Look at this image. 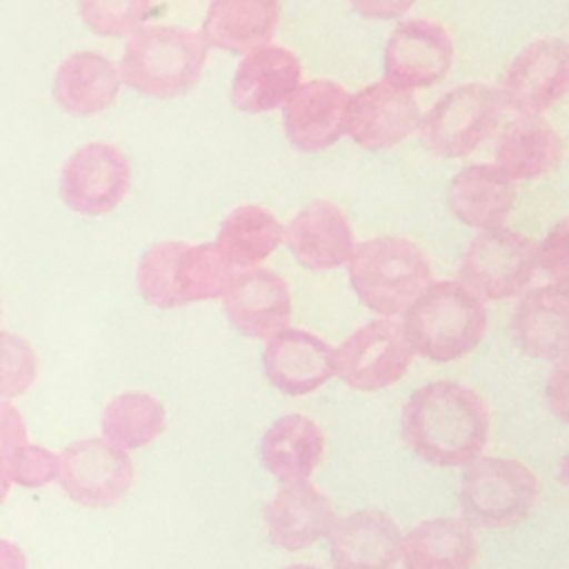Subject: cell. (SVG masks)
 Masks as SVG:
<instances>
[{
  "label": "cell",
  "instance_id": "5",
  "mask_svg": "<svg viewBox=\"0 0 569 569\" xmlns=\"http://www.w3.org/2000/svg\"><path fill=\"white\" fill-rule=\"evenodd\" d=\"M538 498V478L511 458L478 456L458 487V507L469 527L505 529L520 525Z\"/></svg>",
  "mask_w": 569,
  "mask_h": 569
},
{
  "label": "cell",
  "instance_id": "26",
  "mask_svg": "<svg viewBox=\"0 0 569 569\" xmlns=\"http://www.w3.org/2000/svg\"><path fill=\"white\" fill-rule=\"evenodd\" d=\"M322 451V429L302 413H287L273 420L258 445L262 467L282 485L309 480Z\"/></svg>",
  "mask_w": 569,
  "mask_h": 569
},
{
  "label": "cell",
  "instance_id": "27",
  "mask_svg": "<svg viewBox=\"0 0 569 569\" xmlns=\"http://www.w3.org/2000/svg\"><path fill=\"white\" fill-rule=\"evenodd\" d=\"M400 556L405 569H471L478 540L462 518L436 516L402 536Z\"/></svg>",
  "mask_w": 569,
  "mask_h": 569
},
{
  "label": "cell",
  "instance_id": "22",
  "mask_svg": "<svg viewBox=\"0 0 569 569\" xmlns=\"http://www.w3.org/2000/svg\"><path fill=\"white\" fill-rule=\"evenodd\" d=\"M280 11L278 0H213L202 18L200 36L207 47L247 56L271 44Z\"/></svg>",
  "mask_w": 569,
  "mask_h": 569
},
{
  "label": "cell",
  "instance_id": "34",
  "mask_svg": "<svg viewBox=\"0 0 569 569\" xmlns=\"http://www.w3.org/2000/svg\"><path fill=\"white\" fill-rule=\"evenodd\" d=\"M0 467L9 482L22 487H42L58 478V456L51 449L31 442H24L0 458Z\"/></svg>",
  "mask_w": 569,
  "mask_h": 569
},
{
  "label": "cell",
  "instance_id": "31",
  "mask_svg": "<svg viewBox=\"0 0 569 569\" xmlns=\"http://www.w3.org/2000/svg\"><path fill=\"white\" fill-rule=\"evenodd\" d=\"M182 247L184 242L162 240L142 251L136 269V284L149 305L160 309H173L182 305L176 282V264Z\"/></svg>",
  "mask_w": 569,
  "mask_h": 569
},
{
  "label": "cell",
  "instance_id": "25",
  "mask_svg": "<svg viewBox=\"0 0 569 569\" xmlns=\"http://www.w3.org/2000/svg\"><path fill=\"white\" fill-rule=\"evenodd\" d=\"M120 89L118 67L100 51L69 53L53 71L51 93L73 116H91L107 109Z\"/></svg>",
  "mask_w": 569,
  "mask_h": 569
},
{
  "label": "cell",
  "instance_id": "37",
  "mask_svg": "<svg viewBox=\"0 0 569 569\" xmlns=\"http://www.w3.org/2000/svg\"><path fill=\"white\" fill-rule=\"evenodd\" d=\"M545 391H547V402L551 411L560 420H567V358L558 360L556 367L549 371Z\"/></svg>",
  "mask_w": 569,
  "mask_h": 569
},
{
  "label": "cell",
  "instance_id": "8",
  "mask_svg": "<svg viewBox=\"0 0 569 569\" xmlns=\"http://www.w3.org/2000/svg\"><path fill=\"white\" fill-rule=\"evenodd\" d=\"M413 360L402 327L393 318H373L333 349V373L358 391H378L398 382Z\"/></svg>",
  "mask_w": 569,
  "mask_h": 569
},
{
  "label": "cell",
  "instance_id": "41",
  "mask_svg": "<svg viewBox=\"0 0 569 569\" xmlns=\"http://www.w3.org/2000/svg\"><path fill=\"white\" fill-rule=\"evenodd\" d=\"M284 569H320V567H316V565H289Z\"/></svg>",
  "mask_w": 569,
  "mask_h": 569
},
{
  "label": "cell",
  "instance_id": "9",
  "mask_svg": "<svg viewBox=\"0 0 569 569\" xmlns=\"http://www.w3.org/2000/svg\"><path fill=\"white\" fill-rule=\"evenodd\" d=\"M131 187V162L111 142H87L62 164L58 191L67 207L84 216L111 211Z\"/></svg>",
  "mask_w": 569,
  "mask_h": 569
},
{
  "label": "cell",
  "instance_id": "19",
  "mask_svg": "<svg viewBox=\"0 0 569 569\" xmlns=\"http://www.w3.org/2000/svg\"><path fill=\"white\" fill-rule=\"evenodd\" d=\"M267 538L284 551H300L327 538L336 522L329 498L309 480L287 482L262 507Z\"/></svg>",
  "mask_w": 569,
  "mask_h": 569
},
{
  "label": "cell",
  "instance_id": "12",
  "mask_svg": "<svg viewBox=\"0 0 569 569\" xmlns=\"http://www.w3.org/2000/svg\"><path fill=\"white\" fill-rule=\"evenodd\" d=\"M453 62L449 31L429 18H407L391 31L382 56V80L413 91L447 76Z\"/></svg>",
  "mask_w": 569,
  "mask_h": 569
},
{
  "label": "cell",
  "instance_id": "15",
  "mask_svg": "<svg viewBox=\"0 0 569 569\" xmlns=\"http://www.w3.org/2000/svg\"><path fill=\"white\" fill-rule=\"evenodd\" d=\"M509 333L531 358L558 362L569 349V287L547 282L522 291L509 316Z\"/></svg>",
  "mask_w": 569,
  "mask_h": 569
},
{
  "label": "cell",
  "instance_id": "10",
  "mask_svg": "<svg viewBox=\"0 0 569 569\" xmlns=\"http://www.w3.org/2000/svg\"><path fill=\"white\" fill-rule=\"evenodd\" d=\"M136 469L127 451L104 438H82L58 456V482L84 507H111L131 489Z\"/></svg>",
  "mask_w": 569,
  "mask_h": 569
},
{
  "label": "cell",
  "instance_id": "30",
  "mask_svg": "<svg viewBox=\"0 0 569 569\" xmlns=\"http://www.w3.org/2000/svg\"><path fill=\"white\" fill-rule=\"evenodd\" d=\"M238 269H233L216 249L213 242L187 244L182 247L176 264V282L182 305L193 300L222 298L224 289L233 280Z\"/></svg>",
  "mask_w": 569,
  "mask_h": 569
},
{
  "label": "cell",
  "instance_id": "32",
  "mask_svg": "<svg viewBox=\"0 0 569 569\" xmlns=\"http://www.w3.org/2000/svg\"><path fill=\"white\" fill-rule=\"evenodd\" d=\"M156 11L149 0H80L78 13L98 36H131Z\"/></svg>",
  "mask_w": 569,
  "mask_h": 569
},
{
  "label": "cell",
  "instance_id": "23",
  "mask_svg": "<svg viewBox=\"0 0 569 569\" xmlns=\"http://www.w3.org/2000/svg\"><path fill=\"white\" fill-rule=\"evenodd\" d=\"M516 202V184L489 162H473L453 173L447 187L449 211L476 229L505 227Z\"/></svg>",
  "mask_w": 569,
  "mask_h": 569
},
{
  "label": "cell",
  "instance_id": "14",
  "mask_svg": "<svg viewBox=\"0 0 569 569\" xmlns=\"http://www.w3.org/2000/svg\"><path fill=\"white\" fill-rule=\"evenodd\" d=\"M222 307L238 333L267 340L289 327V284L282 276L264 267L240 269L222 293Z\"/></svg>",
  "mask_w": 569,
  "mask_h": 569
},
{
  "label": "cell",
  "instance_id": "11",
  "mask_svg": "<svg viewBox=\"0 0 569 569\" xmlns=\"http://www.w3.org/2000/svg\"><path fill=\"white\" fill-rule=\"evenodd\" d=\"M505 107L520 116H540L569 89V44L565 38H538L522 47L500 80Z\"/></svg>",
  "mask_w": 569,
  "mask_h": 569
},
{
  "label": "cell",
  "instance_id": "4",
  "mask_svg": "<svg viewBox=\"0 0 569 569\" xmlns=\"http://www.w3.org/2000/svg\"><path fill=\"white\" fill-rule=\"evenodd\" d=\"M347 271L360 302L380 318L402 313L431 282V264L425 251L413 240L391 233L358 242Z\"/></svg>",
  "mask_w": 569,
  "mask_h": 569
},
{
  "label": "cell",
  "instance_id": "16",
  "mask_svg": "<svg viewBox=\"0 0 569 569\" xmlns=\"http://www.w3.org/2000/svg\"><path fill=\"white\" fill-rule=\"evenodd\" d=\"M351 93L327 78L309 80L282 102V127L289 142L307 153L322 151L345 136Z\"/></svg>",
  "mask_w": 569,
  "mask_h": 569
},
{
  "label": "cell",
  "instance_id": "21",
  "mask_svg": "<svg viewBox=\"0 0 569 569\" xmlns=\"http://www.w3.org/2000/svg\"><path fill=\"white\" fill-rule=\"evenodd\" d=\"M300 58L280 44H267L242 56L231 82V102L244 113L280 107L300 84Z\"/></svg>",
  "mask_w": 569,
  "mask_h": 569
},
{
  "label": "cell",
  "instance_id": "6",
  "mask_svg": "<svg viewBox=\"0 0 569 569\" xmlns=\"http://www.w3.org/2000/svg\"><path fill=\"white\" fill-rule=\"evenodd\" d=\"M505 102L500 89L487 82H465L445 91L418 120V138L427 151L442 158L469 156L500 124Z\"/></svg>",
  "mask_w": 569,
  "mask_h": 569
},
{
  "label": "cell",
  "instance_id": "13",
  "mask_svg": "<svg viewBox=\"0 0 569 569\" xmlns=\"http://www.w3.org/2000/svg\"><path fill=\"white\" fill-rule=\"evenodd\" d=\"M420 120L413 91L385 80L371 82L349 98L345 133L369 151H380L407 138Z\"/></svg>",
  "mask_w": 569,
  "mask_h": 569
},
{
  "label": "cell",
  "instance_id": "29",
  "mask_svg": "<svg viewBox=\"0 0 569 569\" xmlns=\"http://www.w3.org/2000/svg\"><path fill=\"white\" fill-rule=\"evenodd\" d=\"M167 425L162 402L144 391H122L113 396L100 418L102 438L122 451H133L156 440Z\"/></svg>",
  "mask_w": 569,
  "mask_h": 569
},
{
  "label": "cell",
  "instance_id": "24",
  "mask_svg": "<svg viewBox=\"0 0 569 569\" xmlns=\"http://www.w3.org/2000/svg\"><path fill=\"white\" fill-rule=\"evenodd\" d=\"M562 158L560 133L540 116H518L496 136L493 164L511 180H533Z\"/></svg>",
  "mask_w": 569,
  "mask_h": 569
},
{
  "label": "cell",
  "instance_id": "20",
  "mask_svg": "<svg viewBox=\"0 0 569 569\" xmlns=\"http://www.w3.org/2000/svg\"><path fill=\"white\" fill-rule=\"evenodd\" d=\"M329 540L333 569H391L400 560L402 531L380 509H360L336 518Z\"/></svg>",
  "mask_w": 569,
  "mask_h": 569
},
{
  "label": "cell",
  "instance_id": "33",
  "mask_svg": "<svg viewBox=\"0 0 569 569\" xmlns=\"http://www.w3.org/2000/svg\"><path fill=\"white\" fill-rule=\"evenodd\" d=\"M36 373L38 356L27 338L0 329V396H20L31 387Z\"/></svg>",
  "mask_w": 569,
  "mask_h": 569
},
{
  "label": "cell",
  "instance_id": "35",
  "mask_svg": "<svg viewBox=\"0 0 569 569\" xmlns=\"http://www.w3.org/2000/svg\"><path fill=\"white\" fill-rule=\"evenodd\" d=\"M569 222L558 220L536 244V267H542L551 282L569 284Z\"/></svg>",
  "mask_w": 569,
  "mask_h": 569
},
{
  "label": "cell",
  "instance_id": "7",
  "mask_svg": "<svg viewBox=\"0 0 569 569\" xmlns=\"http://www.w3.org/2000/svg\"><path fill=\"white\" fill-rule=\"evenodd\" d=\"M536 273V242L509 227L476 233L467 244L458 282L480 300L520 296Z\"/></svg>",
  "mask_w": 569,
  "mask_h": 569
},
{
  "label": "cell",
  "instance_id": "39",
  "mask_svg": "<svg viewBox=\"0 0 569 569\" xmlns=\"http://www.w3.org/2000/svg\"><path fill=\"white\" fill-rule=\"evenodd\" d=\"M0 569H27L24 551L4 538H0Z\"/></svg>",
  "mask_w": 569,
  "mask_h": 569
},
{
  "label": "cell",
  "instance_id": "3",
  "mask_svg": "<svg viewBox=\"0 0 569 569\" xmlns=\"http://www.w3.org/2000/svg\"><path fill=\"white\" fill-rule=\"evenodd\" d=\"M207 51L200 31L178 24H142L124 44L118 76L140 93L176 98L198 82Z\"/></svg>",
  "mask_w": 569,
  "mask_h": 569
},
{
  "label": "cell",
  "instance_id": "38",
  "mask_svg": "<svg viewBox=\"0 0 569 569\" xmlns=\"http://www.w3.org/2000/svg\"><path fill=\"white\" fill-rule=\"evenodd\" d=\"M351 7L365 18L389 20L400 18L411 7V0H353Z\"/></svg>",
  "mask_w": 569,
  "mask_h": 569
},
{
  "label": "cell",
  "instance_id": "40",
  "mask_svg": "<svg viewBox=\"0 0 569 569\" xmlns=\"http://www.w3.org/2000/svg\"><path fill=\"white\" fill-rule=\"evenodd\" d=\"M9 487H11V482H9V478L4 476V471H2V467H0V505H2V500L7 498Z\"/></svg>",
  "mask_w": 569,
  "mask_h": 569
},
{
  "label": "cell",
  "instance_id": "36",
  "mask_svg": "<svg viewBox=\"0 0 569 569\" xmlns=\"http://www.w3.org/2000/svg\"><path fill=\"white\" fill-rule=\"evenodd\" d=\"M27 442V427L22 413L11 400L0 398V458Z\"/></svg>",
  "mask_w": 569,
  "mask_h": 569
},
{
  "label": "cell",
  "instance_id": "28",
  "mask_svg": "<svg viewBox=\"0 0 569 569\" xmlns=\"http://www.w3.org/2000/svg\"><path fill=\"white\" fill-rule=\"evenodd\" d=\"M284 227L260 204H240L231 209L216 236V249L233 269H251L267 260L282 240Z\"/></svg>",
  "mask_w": 569,
  "mask_h": 569
},
{
  "label": "cell",
  "instance_id": "1",
  "mask_svg": "<svg viewBox=\"0 0 569 569\" xmlns=\"http://www.w3.org/2000/svg\"><path fill=\"white\" fill-rule=\"evenodd\" d=\"M402 442L433 467H467L489 438V407L478 391L456 380H433L405 400Z\"/></svg>",
  "mask_w": 569,
  "mask_h": 569
},
{
  "label": "cell",
  "instance_id": "18",
  "mask_svg": "<svg viewBox=\"0 0 569 569\" xmlns=\"http://www.w3.org/2000/svg\"><path fill=\"white\" fill-rule=\"evenodd\" d=\"M262 371L278 391L305 396L333 376V349L311 331L287 327L264 340Z\"/></svg>",
  "mask_w": 569,
  "mask_h": 569
},
{
  "label": "cell",
  "instance_id": "2",
  "mask_svg": "<svg viewBox=\"0 0 569 569\" xmlns=\"http://www.w3.org/2000/svg\"><path fill=\"white\" fill-rule=\"evenodd\" d=\"M413 353L451 362L473 351L487 331V307L458 280H431L402 311Z\"/></svg>",
  "mask_w": 569,
  "mask_h": 569
},
{
  "label": "cell",
  "instance_id": "17",
  "mask_svg": "<svg viewBox=\"0 0 569 569\" xmlns=\"http://www.w3.org/2000/svg\"><path fill=\"white\" fill-rule=\"evenodd\" d=\"M296 262L309 271L338 269L356 247L347 213L331 200L307 202L282 231Z\"/></svg>",
  "mask_w": 569,
  "mask_h": 569
}]
</instances>
